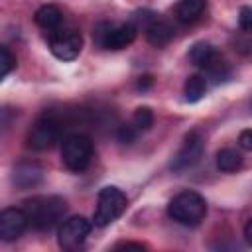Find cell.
<instances>
[{
  "instance_id": "cell-13",
  "label": "cell",
  "mask_w": 252,
  "mask_h": 252,
  "mask_svg": "<svg viewBox=\"0 0 252 252\" xmlns=\"http://www.w3.org/2000/svg\"><path fill=\"white\" fill-rule=\"evenodd\" d=\"M144 32H146L148 41H150L154 47H163V45H167V43L173 39V26H171L167 20L159 18L158 14L146 24Z\"/></svg>"
},
{
  "instance_id": "cell-15",
  "label": "cell",
  "mask_w": 252,
  "mask_h": 252,
  "mask_svg": "<svg viewBox=\"0 0 252 252\" xmlns=\"http://www.w3.org/2000/svg\"><path fill=\"white\" fill-rule=\"evenodd\" d=\"M207 8V0H179L175 6V16L183 24H191L201 18V14Z\"/></svg>"
},
{
  "instance_id": "cell-19",
  "label": "cell",
  "mask_w": 252,
  "mask_h": 252,
  "mask_svg": "<svg viewBox=\"0 0 252 252\" xmlns=\"http://www.w3.org/2000/svg\"><path fill=\"white\" fill-rule=\"evenodd\" d=\"M16 67V57L8 47H0V81L12 73V69Z\"/></svg>"
},
{
  "instance_id": "cell-14",
  "label": "cell",
  "mask_w": 252,
  "mask_h": 252,
  "mask_svg": "<svg viewBox=\"0 0 252 252\" xmlns=\"http://www.w3.org/2000/svg\"><path fill=\"white\" fill-rule=\"evenodd\" d=\"M33 18H35V24L39 28L47 30V32L57 30L61 26V22H63V14H61V10L55 4H45V6L37 8V12H35Z\"/></svg>"
},
{
  "instance_id": "cell-9",
  "label": "cell",
  "mask_w": 252,
  "mask_h": 252,
  "mask_svg": "<svg viewBox=\"0 0 252 252\" xmlns=\"http://www.w3.org/2000/svg\"><path fill=\"white\" fill-rule=\"evenodd\" d=\"M91 220L85 217H71L59 226V246L63 250H79L83 248L89 232H91Z\"/></svg>"
},
{
  "instance_id": "cell-25",
  "label": "cell",
  "mask_w": 252,
  "mask_h": 252,
  "mask_svg": "<svg viewBox=\"0 0 252 252\" xmlns=\"http://www.w3.org/2000/svg\"><path fill=\"white\" fill-rule=\"evenodd\" d=\"M154 81H152V77H140V81H138V87L140 89H146L148 85H152Z\"/></svg>"
},
{
  "instance_id": "cell-6",
  "label": "cell",
  "mask_w": 252,
  "mask_h": 252,
  "mask_svg": "<svg viewBox=\"0 0 252 252\" xmlns=\"http://www.w3.org/2000/svg\"><path fill=\"white\" fill-rule=\"evenodd\" d=\"M136 26L132 22L128 24H108L102 22L96 26V41L104 47V49H124L126 45H130L136 39Z\"/></svg>"
},
{
  "instance_id": "cell-21",
  "label": "cell",
  "mask_w": 252,
  "mask_h": 252,
  "mask_svg": "<svg viewBox=\"0 0 252 252\" xmlns=\"http://www.w3.org/2000/svg\"><path fill=\"white\" fill-rule=\"evenodd\" d=\"M238 24H240V28H242L244 32H250V30H252V10H250L248 6H244V8L240 10Z\"/></svg>"
},
{
  "instance_id": "cell-1",
  "label": "cell",
  "mask_w": 252,
  "mask_h": 252,
  "mask_svg": "<svg viewBox=\"0 0 252 252\" xmlns=\"http://www.w3.org/2000/svg\"><path fill=\"white\" fill-rule=\"evenodd\" d=\"M22 209L28 217V224H32L37 230H49L63 219L67 203L57 195H35L24 201Z\"/></svg>"
},
{
  "instance_id": "cell-2",
  "label": "cell",
  "mask_w": 252,
  "mask_h": 252,
  "mask_svg": "<svg viewBox=\"0 0 252 252\" xmlns=\"http://www.w3.org/2000/svg\"><path fill=\"white\" fill-rule=\"evenodd\" d=\"M167 215L183 226H197L207 215V203L197 191H181L169 201Z\"/></svg>"
},
{
  "instance_id": "cell-10",
  "label": "cell",
  "mask_w": 252,
  "mask_h": 252,
  "mask_svg": "<svg viewBox=\"0 0 252 252\" xmlns=\"http://www.w3.org/2000/svg\"><path fill=\"white\" fill-rule=\"evenodd\" d=\"M203 152H205V142H203L201 134L199 132H189L185 136L179 152L171 159V169L173 171H183V169L193 167L203 158Z\"/></svg>"
},
{
  "instance_id": "cell-4",
  "label": "cell",
  "mask_w": 252,
  "mask_h": 252,
  "mask_svg": "<svg viewBox=\"0 0 252 252\" xmlns=\"http://www.w3.org/2000/svg\"><path fill=\"white\" fill-rule=\"evenodd\" d=\"M128 205V199L124 195L122 189L114 187V185H108V187H102L98 191V199H96V209H94V224L96 226H108L110 222H114L126 209Z\"/></svg>"
},
{
  "instance_id": "cell-22",
  "label": "cell",
  "mask_w": 252,
  "mask_h": 252,
  "mask_svg": "<svg viewBox=\"0 0 252 252\" xmlns=\"http://www.w3.org/2000/svg\"><path fill=\"white\" fill-rule=\"evenodd\" d=\"M238 142H240V148L242 150H246V152L252 150V130H242Z\"/></svg>"
},
{
  "instance_id": "cell-7",
  "label": "cell",
  "mask_w": 252,
  "mask_h": 252,
  "mask_svg": "<svg viewBox=\"0 0 252 252\" xmlns=\"http://www.w3.org/2000/svg\"><path fill=\"white\" fill-rule=\"evenodd\" d=\"M189 57H191V61H193L197 67H201V69H205L209 75L217 77V81H220V79H224V77L228 75V65H226V61H224L222 55H220L211 43H207V41L195 43V45L191 47V51H189Z\"/></svg>"
},
{
  "instance_id": "cell-24",
  "label": "cell",
  "mask_w": 252,
  "mask_h": 252,
  "mask_svg": "<svg viewBox=\"0 0 252 252\" xmlns=\"http://www.w3.org/2000/svg\"><path fill=\"white\" fill-rule=\"evenodd\" d=\"M244 240H246V244L252 246V219H248V222L244 226Z\"/></svg>"
},
{
  "instance_id": "cell-17",
  "label": "cell",
  "mask_w": 252,
  "mask_h": 252,
  "mask_svg": "<svg viewBox=\"0 0 252 252\" xmlns=\"http://www.w3.org/2000/svg\"><path fill=\"white\" fill-rule=\"evenodd\" d=\"M217 167L220 171H226V173H232L236 169L242 167V156L232 150V148H224L217 154Z\"/></svg>"
},
{
  "instance_id": "cell-18",
  "label": "cell",
  "mask_w": 252,
  "mask_h": 252,
  "mask_svg": "<svg viewBox=\"0 0 252 252\" xmlns=\"http://www.w3.org/2000/svg\"><path fill=\"white\" fill-rule=\"evenodd\" d=\"M130 124H132L140 134L146 132V130H150L152 124H154V112H152V108H148V106H140V108H136V112H134Z\"/></svg>"
},
{
  "instance_id": "cell-5",
  "label": "cell",
  "mask_w": 252,
  "mask_h": 252,
  "mask_svg": "<svg viewBox=\"0 0 252 252\" xmlns=\"http://www.w3.org/2000/svg\"><path fill=\"white\" fill-rule=\"evenodd\" d=\"M59 136H61V120L55 114L45 112L35 118L32 130L28 134V142L33 150L43 152V150L53 148L55 142L59 140Z\"/></svg>"
},
{
  "instance_id": "cell-12",
  "label": "cell",
  "mask_w": 252,
  "mask_h": 252,
  "mask_svg": "<svg viewBox=\"0 0 252 252\" xmlns=\"http://www.w3.org/2000/svg\"><path fill=\"white\" fill-rule=\"evenodd\" d=\"M43 181V167L35 161H20L12 171V183L18 189H32Z\"/></svg>"
},
{
  "instance_id": "cell-8",
  "label": "cell",
  "mask_w": 252,
  "mask_h": 252,
  "mask_svg": "<svg viewBox=\"0 0 252 252\" xmlns=\"http://www.w3.org/2000/svg\"><path fill=\"white\" fill-rule=\"evenodd\" d=\"M49 49L61 61H73L83 49V35L77 30H53L49 32Z\"/></svg>"
},
{
  "instance_id": "cell-20",
  "label": "cell",
  "mask_w": 252,
  "mask_h": 252,
  "mask_svg": "<svg viewBox=\"0 0 252 252\" xmlns=\"http://www.w3.org/2000/svg\"><path fill=\"white\" fill-rule=\"evenodd\" d=\"M140 136V132L128 122V124H122L120 128H118V132H116V138L122 142V144H132V142H136V138Z\"/></svg>"
},
{
  "instance_id": "cell-23",
  "label": "cell",
  "mask_w": 252,
  "mask_h": 252,
  "mask_svg": "<svg viewBox=\"0 0 252 252\" xmlns=\"http://www.w3.org/2000/svg\"><path fill=\"white\" fill-rule=\"evenodd\" d=\"M114 248H116V250H118V248H126V250H128V248H134V250H144L146 246H144V244H140V242H120V244H116Z\"/></svg>"
},
{
  "instance_id": "cell-16",
  "label": "cell",
  "mask_w": 252,
  "mask_h": 252,
  "mask_svg": "<svg viewBox=\"0 0 252 252\" xmlns=\"http://www.w3.org/2000/svg\"><path fill=\"white\" fill-rule=\"evenodd\" d=\"M183 93H185L187 102L201 100L205 96V93H207V79L203 75H191V77H187L185 87H183Z\"/></svg>"
},
{
  "instance_id": "cell-3",
  "label": "cell",
  "mask_w": 252,
  "mask_h": 252,
  "mask_svg": "<svg viewBox=\"0 0 252 252\" xmlns=\"http://www.w3.org/2000/svg\"><path fill=\"white\" fill-rule=\"evenodd\" d=\"M94 148L87 134H69L61 146V159L71 171H85L91 165Z\"/></svg>"
},
{
  "instance_id": "cell-11",
  "label": "cell",
  "mask_w": 252,
  "mask_h": 252,
  "mask_svg": "<svg viewBox=\"0 0 252 252\" xmlns=\"http://www.w3.org/2000/svg\"><path fill=\"white\" fill-rule=\"evenodd\" d=\"M26 228H28V217L24 209L8 207L0 211V240H6V242L18 240Z\"/></svg>"
}]
</instances>
